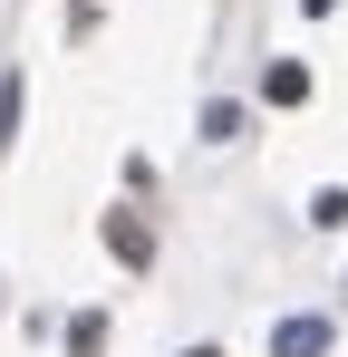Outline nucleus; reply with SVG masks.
<instances>
[{
  "label": "nucleus",
  "mask_w": 348,
  "mask_h": 357,
  "mask_svg": "<svg viewBox=\"0 0 348 357\" xmlns=\"http://www.w3.org/2000/svg\"><path fill=\"white\" fill-rule=\"evenodd\" d=\"M184 357H223V348H184Z\"/></svg>",
  "instance_id": "6"
},
{
  "label": "nucleus",
  "mask_w": 348,
  "mask_h": 357,
  "mask_svg": "<svg viewBox=\"0 0 348 357\" xmlns=\"http://www.w3.org/2000/svg\"><path fill=\"white\" fill-rule=\"evenodd\" d=\"M281 357H329V319H281Z\"/></svg>",
  "instance_id": "1"
},
{
  "label": "nucleus",
  "mask_w": 348,
  "mask_h": 357,
  "mask_svg": "<svg viewBox=\"0 0 348 357\" xmlns=\"http://www.w3.org/2000/svg\"><path fill=\"white\" fill-rule=\"evenodd\" d=\"M310 222H319V232H339V222H348V193H339V183H329V193H310Z\"/></svg>",
  "instance_id": "4"
},
{
  "label": "nucleus",
  "mask_w": 348,
  "mask_h": 357,
  "mask_svg": "<svg viewBox=\"0 0 348 357\" xmlns=\"http://www.w3.org/2000/svg\"><path fill=\"white\" fill-rule=\"evenodd\" d=\"M261 97H271V107H300V97H310V68H300V59H281L271 77H261Z\"/></svg>",
  "instance_id": "2"
},
{
  "label": "nucleus",
  "mask_w": 348,
  "mask_h": 357,
  "mask_svg": "<svg viewBox=\"0 0 348 357\" xmlns=\"http://www.w3.org/2000/svg\"><path fill=\"white\" fill-rule=\"evenodd\" d=\"M107 241H116V261H145V251H155V241H145V222H126V213L107 222Z\"/></svg>",
  "instance_id": "3"
},
{
  "label": "nucleus",
  "mask_w": 348,
  "mask_h": 357,
  "mask_svg": "<svg viewBox=\"0 0 348 357\" xmlns=\"http://www.w3.org/2000/svg\"><path fill=\"white\" fill-rule=\"evenodd\" d=\"M10 135H20V77L0 87V145H10Z\"/></svg>",
  "instance_id": "5"
}]
</instances>
